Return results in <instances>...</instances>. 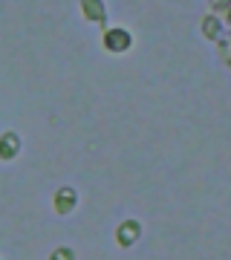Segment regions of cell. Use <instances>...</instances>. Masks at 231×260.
I'll use <instances>...</instances> for the list:
<instances>
[{"mask_svg": "<svg viewBox=\"0 0 231 260\" xmlns=\"http://www.w3.org/2000/svg\"><path fill=\"white\" fill-rule=\"evenodd\" d=\"M139 234H142V225H139L136 220H124V223L119 225V232H116V240H119L121 246H133V243L139 240Z\"/></svg>", "mask_w": 231, "mask_h": 260, "instance_id": "2", "label": "cell"}, {"mask_svg": "<svg viewBox=\"0 0 231 260\" xmlns=\"http://www.w3.org/2000/svg\"><path fill=\"white\" fill-rule=\"evenodd\" d=\"M75 203H78V194H75L73 188H58V194H55V211L58 214H70L75 208Z\"/></svg>", "mask_w": 231, "mask_h": 260, "instance_id": "3", "label": "cell"}, {"mask_svg": "<svg viewBox=\"0 0 231 260\" xmlns=\"http://www.w3.org/2000/svg\"><path fill=\"white\" fill-rule=\"evenodd\" d=\"M55 260H73V249H55Z\"/></svg>", "mask_w": 231, "mask_h": 260, "instance_id": "7", "label": "cell"}, {"mask_svg": "<svg viewBox=\"0 0 231 260\" xmlns=\"http://www.w3.org/2000/svg\"><path fill=\"white\" fill-rule=\"evenodd\" d=\"M81 9H84V18L92 20V23H104L107 20V12H104L102 0H81Z\"/></svg>", "mask_w": 231, "mask_h": 260, "instance_id": "4", "label": "cell"}, {"mask_svg": "<svg viewBox=\"0 0 231 260\" xmlns=\"http://www.w3.org/2000/svg\"><path fill=\"white\" fill-rule=\"evenodd\" d=\"M203 32H205L208 38H217V35L222 32V23H220L217 18H205V20H203Z\"/></svg>", "mask_w": 231, "mask_h": 260, "instance_id": "6", "label": "cell"}, {"mask_svg": "<svg viewBox=\"0 0 231 260\" xmlns=\"http://www.w3.org/2000/svg\"><path fill=\"white\" fill-rule=\"evenodd\" d=\"M18 150H20L18 133H3V136H0V159H15Z\"/></svg>", "mask_w": 231, "mask_h": 260, "instance_id": "5", "label": "cell"}, {"mask_svg": "<svg viewBox=\"0 0 231 260\" xmlns=\"http://www.w3.org/2000/svg\"><path fill=\"white\" fill-rule=\"evenodd\" d=\"M104 47L110 52H124L130 47V32L127 29H107L104 32Z\"/></svg>", "mask_w": 231, "mask_h": 260, "instance_id": "1", "label": "cell"}]
</instances>
